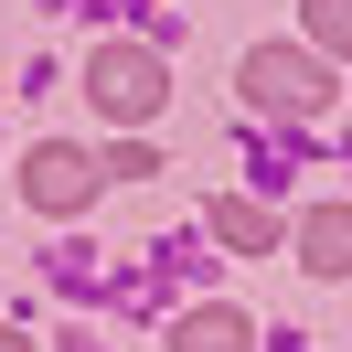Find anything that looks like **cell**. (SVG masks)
Wrapping results in <instances>:
<instances>
[{"label": "cell", "mask_w": 352, "mask_h": 352, "mask_svg": "<svg viewBox=\"0 0 352 352\" xmlns=\"http://www.w3.org/2000/svg\"><path fill=\"white\" fill-rule=\"evenodd\" d=\"M245 107H267V118H320L331 107V54L256 43V54H245Z\"/></svg>", "instance_id": "1"}, {"label": "cell", "mask_w": 352, "mask_h": 352, "mask_svg": "<svg viewBox=\"0 0 352 352\" xmlns=\"http://www.w3.org/2000/svg\"><path fill=\"white\" fill-rule=\"evenodd\" d=\"M86 96L118 118V129H139V118H160V107H171V75H160V54H150V43H96Z\"/></svg>", "instance_id": "2"}, {"label": "cell", "mask_w": 352, "mask_h": 352, "mask_svg": "<svg viewBox=\"0 0 352 352\" xmlns=\"http://www.w3.org/2000/svg\"><path fill=\"white\" fill-rule=\"evenodd\" d=\"M96 182H107V171H96L86 150H65V139H43V150L22 160V192H32V214H86V203H96Z\"/></svg>", "instance_id": "3"}, {"label": "cell", "mask_w": 352, "mask_h": 352, "mask_svg": "<svg viewBox=\"0 0 352 352\" xmlns=\"http://www.w3.org/2000/svg\"><path fill=\"white\" fill-rule=\"evenodd\" d=\"M299 267H309V278H352V203L299 214Z\"/></svg>", "instance_id": "4"}, {"label": "cell", "mask_w": 352, "mask_h": 352, "mask_svg": "<svg viewBox=\"0 0 352 352\" xmlns=\"http://www.w3.org/2000/svg\"><path fill=\"white\" fill-rule=\"evenodd\" d=\"M171 352H256V320H245V309H192V320L171 331Z\"/></svg>", "instance_id": "5"}, {"label": "cell", "mask_w": 352, "mask_h": 352, "mask_svg": "<svg viewBox=\"0 0 352 352\" xmlns=\"http://www.w3.org/2000/svg\"><path fill=\"white\" fill-rule=\"evenodd\" d=\"M214 235H224V245H245V256H267V245H278V214L235 192V203H214Z\"/></svg>", "instance_id": "6"}, {"label": "cell", "mask_w": 352, "mask_h": 352, "mask_svg": "<svg viewBox=\"0 0 352 352\" xmlns=\"http://www.w3.org/2000/svg\"><path fill=\"white\" fill-rule=\"evenodd\" d=\"M309 43L352 65V0H309Z\"/></svg>", "instance_id": "7"}, {"label": "cell", "mask_w": 352, "mask_h": 352, "mask_svg": "<svg viewBox=\"0 0 352 352\" xmlns=\"http://www.w3.org/2000/svg\"><path fill=\"white\" fill-rule=\"evenodd\" d=\"M0 352H32V342H22V331H11V320H0Z\"/></svg>", "instance_id": "8"}]
</instances>
